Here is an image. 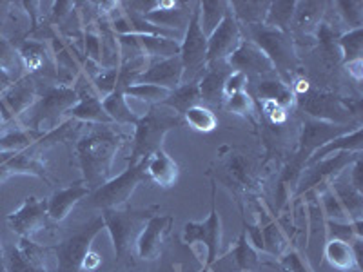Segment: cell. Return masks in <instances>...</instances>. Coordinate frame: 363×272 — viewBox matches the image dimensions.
I'll use <instances>...</instances> for the list:
<instances>
[{
    "instance_id": "6da1fadb",
    "label": "cell",
    "mask_w": 363,
    "mask_h": 272,
    "mask_svg": "<svg viewBox=\"0 0 363 272\" xmlns=\"http://www.w3.org/2000/svg\"><path fill=\"white\" fill-rule=\"evenodd\" d=\"M122 142H124L122 136L109 129H104L99 132H91L77 144L80 169L91 193L109 180L113 162L122 147Z\"/></svg>"
},
{
    "instance_id": "7a4b0ae2",
    "label": "cell",
    "mask_w": 363,
    "mask_h": 272,
    "mask_svg": "<svg viewBox=\"0 0 363 272\" xmlns=\"http://www.w3.org/2000/svg\"><path fill=\"white\" fill-rule=\"evenodd\" d=\"M184 125V118L180 115L169 109L160 108L158 106H151L149 111L144 116L138 118L135 125V136H133V149L131 158H129L128 165H135L138 162L145 160L153 153H157L158 149H162V142H164L165 135L171 129H177Z\"/></svg>"
},
{
    "instance_id": "3957f363",
    "label": "cell",
    "mask_w": 363,
    "mask_h": 272,
    "mask_svg": "<svg viewBox=\"0 0 363 272\" xmlns=\"http://www.w3.org/2000/svg\"><path fill=\"white\" fill-rule=\"evenodd\" d=\"M157 212V207L153 209H131V207H120V209H102L104 225L108 229L109 236L113 239L116 260H122L133 247L136 239L144 231L145 223Z\"/></svg>"
},
{
    "instance_id": "277c9868",
    "label": "cell",
    "mask_w": 363,
    "mask_h": 272,
    "mask_svg": "<svg viewBox=\"0 0 363 272\" xmlns=\"http://www.w3.org/2000/svg\"><path fill=\"white\" fill-rule=\"evenodd\" d=\"M145 162L147 158L135 165H128V169L116 178H109L104 186L91 193V205L99 209H120L128 203L133 193L142 181L147 180L145 174Z\"/></svg>"
},
{
    "instance_id": "5b68a950",
    "label": "cell",
    "mask_w": 363,
    "mask_h": 272,
    "mask_svg": "<svg viewBox=\"0 0 363 272\" xmlns=\"http://www.w3.org/2000/svg\"><path fill=\"white\" fill-rule=\"evenodd\" d=\"M106 229L104 225L102 216L100 218L91 220L86 227H82L79 232H74L67 239H64L62 244H58L55 247V254H57L58 272H80L84 267L87 254L91 252V244L93 239L99 236V232Z\"/></svg>"
},
{
    "instance_id": "8992f818",
    "label": "cell",
    "mask_w": 363,
    "mask_h": 272,
    "mask_svg": "<svg viewBox=\"0 0 363 272\" xmlns=\"http://www.w3.org/2000/svg\"><path fill=\"white\" fill-rule=\"evenodd\" d=\"M252 42L267 55L274 69L293 71L296 67V51L289 33L265 26H252Z\"/></svg>"
},
{
    "instance_id": "52a82bcc",
    "label": "cell",
    "mask_w": 363,
    "mask_h": 272,
    "mask_svg": "<svg viewBox=\"0 0 363 272\" xmlns=\"http://www.w3.org/2000/svg\"><path fill=\"white\" fill-rule=\"evenodd\" d=\"M182 242L186 245H194L200 242L207 249V268L215 264L222 247V222H220L216 203L211 205L209 218L206 222H189L184 227Z\"/></svg>"
},
{
    "instance_id": "ba28073f",
    "label": "cell",
    "mask_w": 363,
    "mask_h": 272,
    "mask_svg": "<svg viewBox=\"0 0 363 272\" xmlns=\"http://www.w3.org/2000/svg\"><path fill=\"white\" fill-rule=\"evenodd\" d=\"M79 103V93L67 84L50 87L37 102L33 116L29 120L31 129H38L44 122H53L64 113H69Z\"/></svg>"
},
{
    "instance_id": "9c48e42d",
    "label": "cell",
    "mask_w": 363,
    "mask_h": 272,
    "mask_svg": "<svg viewBox=\"0 0 363 272\" xmlns=\"http://www.w3.org/2000/svg\"><path fill=\"white\" fill-rule=\"evenodd\" d=\"M180 60L184 64V74H194L207 67V37L200 28L199 4L191 13L189 24H187L184 38L180 42Z\"/></svg>"
},
{
    "instance_id": "30bf717a",
    "label": "cell",
    "mask_w": 363,
    "mask_h": 272,
    "mask_svg": "<svg viewBox=\"0 0 363 272\" xmlns=\"http://www.w3.org/2000/svg\"><path fill=\"white\" fill-rule=\"evenodd\" d=\"M242 42L244 40L240 33V26L229 9L218 28L207 37V66L216 62H227Z\"/></svg>"
},
{
    "instance_id": "8fae6325",
    "label": "cell",
    "mask_w": 363,
    "mask_h": 272,
    "mask_svg": "<svg viewBox=\"0 0 363 272\" xmlns=\"http://www.w3.org/2000/svg\"><path fill=\"white\" fill-rule=\"evenodd\" d=\"M303 109L314 120H322L336 125H351L354 122V113L342 98L325 93H313L303 100Z\"/></svg>"
},
{
    "instance_id": "7c38bea8",
    "label": "cell",
    "mask_w": 363,
    "mask_h": 272,
    "mask_svg": "<svg viewBox=\"0 0 363 272\" xmlns=\"http://www.w3.org/2000/svg\"><path fill=\"white\" fill-rule=\"evenodd\" d=\"M358 122L351 125H336L329 124V122H322V120H307L303 124V132H301L300 140V158L303 160L306 165L307 158L316 151V149L323 147L325 144H329L330 140H335L338 136L347 135V132L354 131L358 128Z\"/></svg>"
},
{
    "instance_id": "4fadbf2b",
    "label": "cell",
    "mask_w": 363,
    "mask_h": 272,
    "mask_svg": "<svg viewBox=\"0 0 363 272\" xmlns=\"http://www.w3.org/2000/svg\"><path fill=\"white\" fill-rule=\"evenodd\" d=\"M48 220V200H38L35 196H28L15 212L8 215V223L13 232L21 238H29L44 229Z\"/></svg>"
},
{
    "instance_id": "5bb4252c",
    "label": "cell",
    "mask_w": 363,
    "mask_h": 272,
    "mask_svg": "<svg viewBox=\"0 0 363 272\" xmlns=\"http://www.w3.org/2000/svg\"><path fill=\"white\" fill-rule=\"evenodd\" d=\"M173 222V216L167 215H153L149 218V222L144 227V231L140 232V236H138L135 244L136 254L140 256L142 260L153 261L160 258L165 236L169 234Z\"/></svg>"
},
{
    "instance_id": "9a60e30c",
    "label": "cell",
    "mask_w": 363,
    "mask_h": 272,
    "mask_svg": "<svg viewBox=\"0 0 363 272\" xmlns=\"http://www.w3.org/2000/svg\"><path fill=\"white\" fill-rule=\"evenodd\" d=\"M35 103H37V87L33 80L24 76L9 89L0 93V115L4 120L17 118Z\"/></svg>"
},
{
    "instance_id": "2e32d148",
    "label": "cell",
    "mask_w": 363,
    "mask_h": 272,
    "mask_svg": "<svg viewBox=\"0 0 363 272\" xmlns=\"http://www.w3.org/2000/svg\"><path fill=\"white\" fill-rule=\"evenodd\" d=\"M182 80H184V64L178 55L151 64L145 73L138 76L136 84H155L167 91H174L182 86Z\"/></svg>"
},
{
    "instance_id": "e0dca14e",
    "label": "cell",
    "mask_w": 363,
    "mask_h": 272,
    "mask_svg": "<svg viewBox=\"0 0 363 272\" xmlns=\"http://www.w3.org/2000/svg\"><path fill=\"white\" fill-rule=\"evenodd\" d=\"M233 71H242L249 76V73L255 74H269L274 71V66L267 58V55L255 44V42H242L238 50L227 60Z\"/></svg>"
},
{
    "instance_id": "ac0fdd59",
    "label": "cell",
    "mask_w": 363,
    "mask_h": 272,
    "mask_svg": "<svg viewBox=\"0 0 363 272\" xmlns=\"http://www.w3.org/2000/svg\"><path fill=\"white\" fill-rule=\"evenodd\" d=\"M189 6L186 2H173V0H158L157 8L142 15L147 22L158 26V28L171 29V31H180L187 28L191 18Z\"/></svg>"
},
{
    "instance_id": "d6986e66",
    "label": "cell",
    "mask_w": 363,
    "mask_h": 272,
    "mask_svg": "<svg viewBox=\"0 0 363 272\" xmlns=\"http://www.w3.org/2000/svg\"><path fill=\"white\" fill-rule=\"evenodd\" d=\"M6 272H48L44 264V249L29 238H21V244L9 251L6 258Z\"/></svg>"
},
{
    "instance_id": "ffe728a7",
    "label": "cell",
    "mask_w": 363,
    "mask_h": 272,
    "mask_svg": "<svg viewBox=\"0 0 363 272\" xmlns=\"http://www.w3.org/2000/svg\"><path fill=\"white\" fill-rule=\"evenodd\" d=\"M359 157H362V153H336V157H329L325 160H320L318 164L306 167L307 174L301 181L300 193L309 191L311 187L318 186L322 181H330L335 173H340L343 167L354 164Z\"/></svg>"
},
{
    "instance_id": "44dd1931",
    "label": "cell",
    "mask_w": 363,
    "mask_h": 272,
    "mask_svg": "<svg viewBox=\"0 0 363 272\" xmlns=\"http://www.w3.org/2000/svg\"><path fill=\"white\" fill-rule=\"evenodd\" d=\"M89 194V187L82 183H73L66 189L55 191L51 198H48V218L55 223L64 222L69 216L71 209Z\"/></svg>"
},
{
    "instance_id": "7402d4cb",
    "label": "cell",
    "mask_w": 363,
    "mask_h": 272,
    "mask_svg": "<svg viewBox=\"0 0 363 272\" xmlns=\"http://www.w3.org/2000/svg\"><path fill=\"white\" fill-rule=\"evenodd\" d=\"M79 93V103L73 109H69V115L77 120H84V122H96V124H113V120L106 113L102 106V98L96 95V91L93 86L74 87Z\"/></svg>"
},
{
    "instance_id": "603a6c76",
    "label": "cell",
    "mask_w": 363,
    "mask_h": 272,
    "mask_svg": "<svg viewBox=\"0 0 363 272\" xmlns=\"http://www.w3.org/2000/svg\"><path fill=\"white\" fill-rule=\"evenodd\" d=\"M24 71L26 67L17 45L0 37V93L24 79Z\"/></svg>"
},
{
    "instance_id": "cb8c5ba5",
    "label": "cell",
    "mask_w": 363,
    "mask_h": 272,
    "mask_svg": "<svg viewBox=\"0 0 363 272\" xmlns=\"http://www.w3.org/2000/svg\"><path fill=\"white\" fill-rule=\"evenodd\" d=\"M231 67L227 62H216L207 66V73L199 82L200 100L207 103H223V84L231 73Z\"/></svg>"
},
{
    "instance_id": "d4e9b609",
    "label": "cell",
    "mask_w": 363,
    "mask_h": 272,
    "mask_svg": "<svg viewBox=\"0 0 363 272\" xmlns=\"http://www.w3.org/2000/svg\"><path fill=\"white\" fill-rule=\"evenodd\" d=\"M178 173H180L178 164L164 149H158L145 162V174L160 187H173L178 180Z\"/></svg>"
},
{
    "instance_id": "484cf974",
    "label": "cell",
    "mask_w": 363,
    "mask_h": 272,
    "mask_svg": "<svg viewBox=\"0 0 363 272\" xmlns=\"http://www.w3.org/2000/svg\"><path fill=\"white\" fill-rule=\"evenodd\" d=\"M363 142H362V125L354 129V131L347 132V135L338 136L335 140H330L329 144H325L323 147L316 149L306 162V167L309 165L318 164L320 160H325L333 153H362Z\"/></svg>"
},
{
    "instance_id": "4316f807",
    "label": "cell",
    "mask_w": 363,
    "mask_h": 272,
    "mask_svg": "<svg viewBox=\"0 0 363 272\" xmlns=\"http://www.w3.org/2000/svg\"><path fill=\"white\" fill-rule=\"evenodd\" d=\"M102 106L106 109V113L109 115V118L116 124H125V125H136L140 116L135 115V111L131 109L128 102V96L124 95V91L116 87L111 95L106 96L102 100Z\"/></svg>"
},
{
    "instance_id": "83f0119b",
    "label": "cell",
    "mask_w": 363,
    "mask_h": 272,
    "mask_svg": "<svg viewBox=\"0 0 363 272\" xmlns=\"http://www.w3.org/2000/svg\"><path fill=\"white\" fill-rule=\"evenodd\" d=\"M325 258L338 271H362L359 264L356 261L352 245L340 242V239H329V244L325 245Z\"/></svg>"
},
{
    "instance_id": "f1b7e54d",
    "label": "cell",
    "mask_w": 363,
    "mask_h": 272,
    "mask_svg": "<svg viewBox=\"0 0 363 272\" xmlns=\"http://www.w3.org/2000/svg\"><path fill=\"white\" fill-rule=\"evenodd\" d=\"M200 103V89L199 82H189V84H182L178 89L171 91L169 96L162 102V106L165 108L173 109L177 115L184 116V113L189 108Z\"/></svg>"
},
{
    "instance_id": "f546056e",
    "label": "cell",
    "mask_w": 363,
    "mask_h": 272,
    "mask_svg": "<svg viewBox=\"0 0 363 272\" xmlns=\"http://www.w3.org/2000/svg\"><path fill=\"white\" fill-rule=\"evenodd\" d=\"M136 42L140 45L142 53L147 57H158V58H171L180 55V42L173 40V38L164 37H149V35H135Z\"/></svg>"
},
{
    "instance_id": "4dcf8cb0",
    "label": "cell",
    "mask_w": 363,
    "mask_h": 272,
    "mask_svg": "<svg viewBox=\"0 0 363 272\" xmlns=\"http://www.w3.org/2000/svg\"><path fill=\"white\" fill-rule=\"evenodd\" d=\"M199 11L202 33L209 37L218 28L220 22L225 18L227 11H229V2H225V0H203V2H199Z\"/></svg>"
},
{
    "instance_id": "1f68e13d",
    "label": "cell",
    "mask_w": 363,
    "mask_h": 272,
    "mask_svg": "<svg viewBox=\"0 0 363 272\" xmlns=\"http://www.w3.org/2000/svg\"><path fill=\"white\" fill-rule=\"evenodd\" d=\"M269 4L271 2H229V9H231L233 17L236 22H245L252 28V26H264L265 17H267Z\"/></svg>"
},
{
    "instance_id": "d6a6232c",
    "label": "cell",
    "mask_w": 363,
    "mask_h": 272,
    "mask_svg": "<svg viewBox=\"0 0 363 272\" xmlns=\"http://www.w3.org/2000/svg\"><path fill=\"white\" fill-rule=\"evenodd\" d=\"M44 135L35 132L33 129H13V131L0 135V153H21L31 147Z\"/></svg>"
},
{
    "instance_id": "836d02e7",
    "label": "cell",
    "mask_w": 363,
    "mask_h": 272,
    "mask_svg": "<svg viewBox=\"0 0 363 272\" xmlns=\"http://www.w3.org/2000/svg\"><path fill=\"white\" fill-rule=\"evenodd\" d=\"M294 11H296V2H271L264 26L289 33V26L294 18Z\"/></svg>"
},
{
    "instance_id": "e575fe53",
    "label": "cell",
    "mask_w": 363,
    "mask_h": 272,
    "mask_svg": "<svg viewBox=\"0 0 363 272\" xmlns=\"http://www.w3.org/2000/svg\"><path fill=\"white\" fill-rule=\"evenodd\" d=\"M258 93L265 102H274L284 109L294 103V91L280 80H264L258 87Z\"/></svg>"
},
{
    "instance_id": "d590c367",
    "label": "cell",
    "mask_w": 363,
    "mask_h": 272,
    "mask_svg": "<svg viewBox=\"0 0 363 272\" xmlns=\"http://www.w3.org/2000/svg\"><path fill=\"white\" fill-rule=\"evenodd\" d=\"M182 118H184V124H187L194 131L200 132L215 131L216 125H218V120H216L215 113L211 111L209 108H206V106H202V103H196V106L187 109Z\"/></svg>"
},
{
    "instance_id": "8d00e7d4",
    "label": "cell",
    "mask_w": 363,
    "mask_h": 272,
    "mask_svg": "<svg viewBox=\"0 0 363 272\" xmlns=\"http://www.w3.org/2000/svg\"><path fill=\"white\" fill-rule=\"evenodd\" d=\"M340 50H342L343 60L345 64H352L362 60L363 53V31L362 28L349 29L347 33H343L338 40Z\"/></svg>"
},
{
    "instance_id": "74e56055",
    "label": "cell",
    "mask_w": 363,
    "mask_h": 272,
    "mask_svg": "<svg viewBox=\"0 0 363 272\" xmlns=\"http://www.w3.org/2000/svg\"><path fill=\"white\" fill-rule=\"evenodd\" d=\"M18 53H21L22 62H24V67L28 71H40L48 64V51H45L44 44H40V42L26 40L18 47Z\"/></svg>"
},
{
    "instance_id": "f35d334b",
    "label": "cell",
    "mask_w": 363,
    "mask_h": 272,
    "mask_svg": "<svg viewBox=\"0 0 363 272\" xmlns=\"http://www.w3.org/2000/svg\"><path fill=\"white\" fill-rule=\"evenodd\" d=\"M122 91H124L125 96H133V98L147 103H157V106L164 102L171 93V91L164 89L160 86H155V84H135V86H129Z\"/></svg>"
},
{
    "instance_id": "ab89813d",
    "label": "cell",
    "mask_w": 363,
    "mask_h": 272,
    "mask_svg": "<svg viewBox=\"0 0 363 272\" xmlns=\"http://www.w3.org/2000/svg\"><path fill=\"white\" fill-rule=\"evenodd\" d=\"M233 258H235L236 267L242 272H252L258 267V254L252 249L251 242L247 239V232L240 236L238 244H236L235 251H233Z\"/></svg>"
},
{
    "instance_id": "60d3db41",
    "label": "cell",
    "mask_w": 363,
    "mask_h": 272,
    "mask_svg": "<svg viewBox=\"0 0 363 272\" xmlns=\"http://www.w3.org/2000/svg\"><path fill=\"white\" fill-rule=\"evenodd\" d=\"M285 245H287V239H285V234L281 232L280 227L272 222L269 223L264 229V238H262V249L269 251L271 254L280 256L284 252Z\"/></svg>"
},
{
    "instance_id": "b9f144b4",
    "label": "cell",
    "mask_w": 363,
    "mask_h": 272,
    "mask_svg": "<svg viewBox=\"0 0 363 272\" xmlns=\"http://www.w3.org/2000/svg\"><path fill=\"white\" fill-rule=\"evenodd\" d=\"M116 82H118V67L102 69V73L96 74L95 79H93V89L104 100L116 89Z\"/></svg>"
},
{
    "instance_id": "7bdbcfd3",
    "label": "cell",
    "mask_w": 363,
    "mask_h": 272,
    "mask_svg": "<svg viewBox=\"0 0 363 272\" xmlns=\"http://www.w3.org/2000/svg\"><path fill=\"white\" fill-rule=\"evenodd\" d=\"M303 6V11H294V15H296V22L298 26H300L301 29H309L313 28L314 24H318V18L322 17V11L323 8H325V4L323 2H306V4H301Z\"/></svg>"
},
{
    "instance_id": "ee69618b",
    "label": "cell",
    "mask_w": 363,
    "mask_h": 272,
    "mask_svg": "<svg viewBox=\"0 0 363 272\" xmlns=\"http://www.w3.org/2000/svg\"><path fill=\"white\" fill-rule=\"evenodd\" d=\"M336 8L340 9V15L349 24V28H362L363 2H356V0H351V2H336Z\"/></svg>"
},
{
    "instance_id": "f6af8a7d",
    "label": "cell",
    "mask_w": 363,
    "mask_h": 272,
    "mask_svg": "<svg viewBox=\"0 0 363 272\" xmlns=\"http://www.w3.org/2000/svg\"><path fill=\"white\" fill-rule=\"evenodd\" d=\"M323 212L329 216L330 222H351L340 200L336 198V194L333 193V189L323 194Z\"/></svg>"
},
{
    "instance_id": "bcb514c9",
    "label": "cell",
    "mask_w": 363,
    "mask_h": 272,
    "mask_svg": "<svg viewBox=\"0 0 363 272\" xmlns=\"http://www.w3.org/2000/svg\"><path fill=\"white\" fill-rule=\"evenodd\" d=\"M223 108L229 113H235V115H249L252 111V98L249 96L247 91H242V93H236V95L223 100Z\"/></svg>"
},
{
    "instance_id": "7dc6e473",
    "label": "cell",
    "mask_w": 363,
    "mask_h": 272,
    "mask_svg": "<svg viewBox=\"0 0 363 272\" xmlns=\"http://www.w3.org/2000/svg\"><path fill=\"white\" fill-rule=\"evenodd\" d=\"M249 84V76L242 71H231L229 76L225 79L223 84V98H229V96L236 95V93H242L245 91V86Z\"/></svg>"
},
{
    "instance_id": "c3c4849f",
    "label": "cell",
    "mask_w": 363,
    "mask_h": 272,
    "mask_svg": "<svg viewBox=\"0 0 363 272\" xmlns=\"http://www.w3.org/2000/svg\"><path fill=\"white\" fill-rule=\"evenodd\" d=\"M86 53L91 60L102 62V42L95 33L86 35Z\"/></svg>"
},
{
    "instance_id": "681fc988",
    "label": "cell",
    "mask_w": 363,
    "mask_h": 272,
    "mask_svg": "<svg viewBox=\"0 0 363 272\" xmlns=\"http://www.w3.org/2000/svg\"><path fill=\"white\" fill-rule=\"evenodd\" d=\"M281 268L285 272H307L306 265L301 261V258L298 256V252L291 251L281 258Z\"/></svg>"
},
{
    "instance_id": "f907efd6",
    "label": "cell",
    "mask_w": 363,
    "mask_h": 272,
    "mask_svg": "<svg viewBox=\"0 0 363 272\" xmlns=\"http://www.w3.org/2000/svg\"><path fill=\"white\" fill-rule=\"evenodd\" d=\"M69 9H73V4H71V2H58V4H55L51 22H53V24H60L62 18L69 13Z\"/></svg>"
},
{
    "instance_id": "816d5d0a",
    "label": "cell",
    "mask_w": 363,
    "mask_h": 272,
    "mask_svg": "<svg viewBox=\"0 0 363 272\" xmlns=\"http://www.w3.org/2000/svg\"><path fill=\"white\" fill-rule=\"evenodd\" d=\"M362 158H358L352 167V189H356L358 193H362Z\"/></svg>"
},
{
    "instance_id": "f5cc1de1",
    "label": "cell",
    "mask_w": 363,
    "mask_h": 272,
    "mask_svg": "<svg viewBox=\"0 0 363 272\" xmlns=\"http://www.w3.org/2000/svg\"><path fill=\"white\" fill-rule=\"evenodd\" d=\"M9 8H11V4H9V2H0V26L4 24L6 18H8Z\"/></svg>"
},
{
    "instance_id": "db71d44e",
    "label": "cell",
    "mask_w": 363,
    "mask_h": 272,
    "mask_svg": "<svg viewBox=\"0 0 363 272\" xmlns=\"http://www.w3.org/2000/svg\"><path fill=\"white\" fill-rule=\"evenodd\" d=\"M9 176H13L11 171H9L4 164H0V183H2V181L8 180Z\"/></svg>"
},
{
    "instance_id": "11a10c76",
    "label": "cell",
    "mask_w": 363,
    "mask_h": 272,
    "mask_svg": "<svg viewBox=\"0 0 363 272\" xmlns=\"http://www.w3.org/2000/svg\"><path fill=\"white\" fill-rule=\"evenodd\" d=\"M309 89V82H307V80H298V86H296V91L298 93H306V91Z\"/></svg>"
},
{
    "instance_id": "9f6ffc18",
    "label": "cell",
    "mask_w": 363,
    "mask_h": 272,
    "mask_svg": "<svg viewBox=\"0 0 363 272\" xmlns=\"http://www.w3.org/2000/svg\"><path fill=\"white\" fill-rule=\"evenodd\" d=\"M0 272H6V256L2 245H0Z\"/></svg>"
},
{
    "instance_id": "6f0895ef",
    "label": "cell",
    "mask_w": 363,
    "mask_h": 272,
    "mask_svg": "<svg viewBox=\"0 0 363 272\" xmlns=\"http://www.w3.org/2000/svg\"><path fill=\"white\" fill-rule=\"evenodd\" d=\"M4 124H6V120H4V118H2V115H0V129L4 128Z\"/></svg>"
},
{
    "instance_id": "680465c9",
    "label": "cell",
    "mask_w": 363,
    "mask_h": 272,
    "mask_svg": "<svg viewBox=\"0 0 363 272\" xmlns=\"http://www.w3.org/2000/svg\"><path fill=\"white\" fill-rule=\"evenodd\" d=\"M207 271H209V268H207V267H206V268H203V271H202V272H207Z\"/></svg>"
}]
</instances>
